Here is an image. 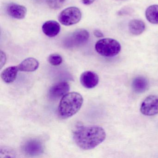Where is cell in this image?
<instances>
[{"label": "cell", "instance_id": "6da1fadb", "mask_svg": "<svg viewBox=\"0 0 158 158\" xmlns=\"http://www.w3.org/2000/svg\"><path fill=\"white\" fill-rule=\"evenodd\" d=\"M106 136L105 130L97 126L80 127L75 131L73 135L77 145L84 150L94 148L105 140Z\"/></svg>", "mask_w": 158, "mask_h": 158}, {"label": "cell", "instance_id": "7a4b0ae2", "mask_svg": "<svg viewBox=\"0 0 158 158\" xmlns=\"http://www.w3.org/2000/svg\"><path fill=\"white\" fill-rule=\"evenodd\" d=\"M82 95L77 92H69L62 98L58 108L59 115L63 119L69 118L77 113L83 103Z\"/></svg>", "mask_w": 158, "mask_h": 158}, {"label": "cell", "instance_id": "3957f363", "mask_svg": "<svg viewBox=\"0 0 158 158\" xmlns=\"http://www.w3.org/2000/svg\"><path fill=\"white\" fill-rule=\"evenodd\" d=\"M96 51L102 56L112 57L117 55L121 51V46L115 40L105 38L100 40L95 45Z\"/></svg>", "mask_w": 158, "mask_h": 158}, {"label": "cell", "instance_id": "277c9868", "mask_svg": "<svg viewBox=\"0 0 158 158\" xmlns=\"http://www.w3.org/2000/svg\"><path fill=\"white\" fill-rule=\"evenodd\" d=\"M82 17L81 11L75 7H68L60 14L59 20L62 24L71 26L78 23Z\"/></svg>", "mask_w": 158, "mask_h": 158}, {"label": "cell", "instance_id": "5b68a950", "mask_svg": "<svg viewBox=\"0 0 158 158\" xmlns=\"http://www.w3.org/2000/svg\"><path fill=\"white\" fill-rule=\"evenodd\" d=\"M89 33L85 29H79L67 36L63 41L64 46L69 48L77 47L85 43L89 38Z\"/></svg>", "mask_w": 158, "mask_h": 158}, {"label": "cell", "instance_id": "8992f818", "mask_svg": "<svg viewBox=\"0 0 158 158\" xmlns=\"http://www.w3.org/2000/svg\"><path fill=\"white\" fill-rule=\"evenodd\" d=\"M140 111L147 116H153L158 114V96L150 95L142 102Z\"/></svg>", "mask_w": 158, "mask_h": 158}, {"label": "cell", "instance_id": "52a82bcc", "mask_svg": "<svg viewBox=\"0 0 158 158\" xmlns=\"http://www.w3.org/2000/svg\"><path fill=\"white\" fill-rule=\"evenodd\" d=\"M24 152L30 156H37L42 154L44 151L43 144L38 139H29L23 146Z\"/></svg>", "mask_w": 158, "mask_h": 158}, {"label": "cell", "instance_id": "ba28073f", "mask_svg": "<svg viewBox=\"0 0 158 158\" xmlns=\"http://www.w3.org/2000/svg\"><path fill=\"white\" fill-rule=\"evenodd\" d=\"M70 87L67 82H63L57 83L52 86L49 90L50 98L52 99H58L68 93Z\"/></svg>", "mask_w": 158, "mask_h": 158}, {"label": "cell", "instance_id": "9c48e42d", "mask_svg": "<svg viewBox=\"0 0 158 158\" xmlns=\"http://www.w3.org/2000/svg\"><path fill=\"white\" fill-rule=\"evenodd\" d=\"M99 77L97 73L91 71H86L81 74L80 82L86 88L95 87L99 83Z\"/></svg>", "mask_w": 158, "mask_h": 158}, {"label": "cell", "instance_id": "30bf717a", "mask_svg": "<svg viewBox=\"0 0 158 158\" xmlns=\"http://www.w3.org/2000/svg\"><path fill=\"white\" fill-rule=\"evenodd\" d=\"M7 12L11 17L17 19H23L26 15L27 10L26 7L16 3L9 4L7 7Z\"/></svg>", "mask_w": 158, "mask_h": 158}, {"label": "cell", "instance_id": "8fae6325", "mask_svg": "<svg viewBox=\"0 0 158 158\" xmlns=\"http://www.w3.org/2000/svg\"><path fill=\"white\" fill-rule=\"evenodd\" d=\"M60 26L58 22L54 21H47L42 26L43 33L49 37L57 36L60 31Z\"/></svg>", "mask_w": 158, "mask_h": 158}, {"label": "cell", "instance_id": "7c38bea8", "mask_svg": "<svg viewBox=\"0 0 158 158\" xmlns=\"http://www.w3.org/2000/svg\"><path fill=\"white\" fill-rule=\"evenodd\" d=\"M39 66V63L36 59L28 58L22 62L18 66L21 72H32L36 71Z\"/></svg>", "mask_w": 158, "mask_h": 158}, {"label": "cell", "instance_id": "4fadbf2b", "mask_svg": "<svg viewBox=\"0 0 158 158\" xmlns=\"http://www.w3.org/2000/svg\"><path fill=\"white\" fill-rule=\"evenodd\" d=\"M132 86L133 90L136 93H143L146 91L148 88V81L145 77H138L133 80Z\"/></svg>", "mask_w": 158, "mask_h": 158}, {"label": "cell", "instance_id": "5bb4252c", "mask_svg": "<svg viewBox=\"0 0 158 158\" xmlns=\"http://www.w3.org/2000/svg\"><path fill=\"white\" fill-rule=\"evenodd\" d=\"M146 28V25L143 21L138 19H134L128 23V29L131 34L139 35L142 34Z\"/></svg>", "mask_w": 158, "mask_h": 158}, {"label": "cell", "instance_id": "9a60e30c", "mask_svg": "<svg viewBox=\"0 0 158 158\" xmlns=\"http://www.w3.org/2000/svg\"><path fill=\"white\" fill-rule=\"evenodd\" d=\"M18 71V66H13L8 67L2 73V78L5 83H12L16 79Z\"/></svg>", "mask_w": 158, "mask_h": 158}, {"label": "cell", "instance_id": "2e32d148", "mask_svg": "<svg viewBox=\"0 0 158 158\" xmlns=\"http://www.w3.org/2000/svg\"><path fill=\"white\" fill-rule=\"evenodd\" d=\"M146 17L149 22L154 24H158V5H153L147 8Z\"/></svg>", "mask_w": 158, "mask_h": 158}, {"label": "cell", "instance_id": "e0dca14e", "mask_svg": "<svg viewBox=\"0 0 158 158\" xmlns=\"http://www.w3.org/2000/svg\"><path fill=\"white\" fill-rule=\"evenodd\" d=\"M66 0H47V3L50 8L53 10L61 9L65 3Z\"/></svg>", "mask_w": 158, "mask_h": 158}, {"label": "cell", "instance_id": "ac0fdd59", "mask_svg": "<svg viewBox=\"0 0 158 158\" xmlns=\"http://www.w3.org/2000/svg\"><path fill=\"white\" fill-rule=\"evenodd\" d=\"M62 58L60 55L57 53L51 54L48 57V61L52 65L57 66L62 62Z\"/></svg>", "mask_w": 158, "mask_h": 158}, {"label": "cell", "instance_id": "d6986e66", "mask_svg": "<svg viewBox=\"0 0 158 158\" xmlns=\"http://www.w3.org/2000/svg\"><path fill=\"white\" fill-rule=\"evenodd\" d=\"M6 60V56L5 53L2 51H1V68L4 65Z\"/></svg>", "mask_w": 158, "mask_h": 158}, {"label": "cell", "instance_id": "ffe728a7", "mask_svg": "<svg viewBox=\"0 0 158 158\" xmlns=\"http://www.w3.org/2000/svg\"><path fill=\"white\" fill-rule=\"evenodd\" d=\"M94 34L95 36L98 38L103 37V35L102 32L99 30H96L94 31Z\"/></svg>", "mask_w": 158, "mask_h": 158}, {"label": "cell", "instance_id": "44dd1931", "mask_svg": "<svg viewBox=\"0 0 158 158\" xmlns=\"http://www.w3.org/2000/svg\"><path fill=\"white\" fill-rule=\"evenodd\" d=\"M95 0H82V2L85 5H89L92 4Z\"/></svg>", "mask_w": 158, "mask_h": 158}]
</instances>
